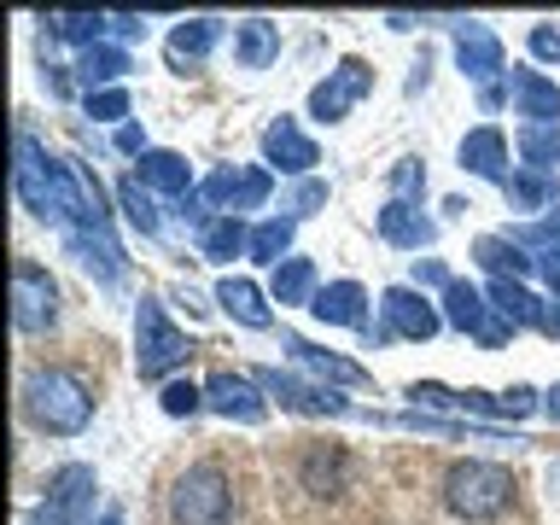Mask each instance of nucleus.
Masks as SVG:
<instances>
[{
    "label": "nucleus",
    "mask_w": 560,
    "mask_h": 525,
    "mask_svg": "<svg viewBox=\"0 0 560 525\" xmlns=\"http://www.w3.org/2000/svg\"><path fill=\"white\" fill-rule=\"evenodd\" d=\"M24 415L47 438H77L94 420V392L70 374V368H35L24 380Z\"/></svg>",
    "instance_id": "f257e3e1"
},
{
    "label": "nucleus",
    "mask_w": 560,
    "mask_h": 525,
    "mask_svg": "<svg viewBox=\"0 0 560 525\" xmlns=\"http://www.w3.org/2000/svg\"><path fill=\"white\" fill-rule=\"evenodd\" d=\"M508 502H514V472L497 462H455L444 472V508L467 525L502 520Z\"/></svg>",
    "instance_id": "f03ea898"
},
{
    "label": "nucleus",
    "mask_w": 560,
    "mask_h": 525,
    "mask_svg": "<svg viewBox=\"0 0 560 525\" xmlns=\"http://www.w3.org/2000/svg\"><path fill=\"white\" fill-rule=\"evenodd\" d=\"M12 158H18V164H12V187H18V199H24V210L65 228V158H52L30 129H18Z\"/></svg>",
    "instance_id": "7ed1b4c3"
},
{
    "label": "nucleus",
    "mask_w": 560,
    "mask_h": 525,
    "mask_svg": "<svg viewBox=\"0 0 560 525\" xmlns=\"http://www.w3.org/2000/svg\"><path fill=\"white\" fill-rule=\"evenodd\" d=\"M187 357H192L187 332L170 322L158 298H140V310H135V368H140V380H170L175 368H187Z\"/></svg>",
    "instance_id": "20e7f679"
},
{
    "label": "nucleus",
    "mask_w": 560,
    "mask_h": 525,
    "mask_svg": "<svg viewBox=\"0 0 560 525\" xmlns=\"http://www.w3.org/2000/svg\"><path fill=\"white\" fill-rule=\"evenodd\" d=\"M170 514L175 525H234V485L217 462L187 467L170 490Z\"/></svg>",
    "instance_id": "39448f33"
},
{
    "label": "nucleus",
    "mask_w": 560,
    "mask_h": 525,
    "mask_svg": "<svg viewBox=\"0 0 560 525\" xmlns=\"http://www.w3.org/2000/svg\"><path fill=\"white\" fill-rule=\"evenodd\" d=\"M409 397L420 402V409H455V415H479V420H497V415H532L542 409V397L532 392V385H514V392H450V385H432V380H415Z\"/></svg>",
    "instance_id": "423d86ee"
},
{
    "label": "nucleus",
    "mask_w": 560,
    "mask_h": 525,
    "mask_svg": "<svg viewBox=\"0 0 560 525\" xmlns=\"http://www.w3.org/2000/svg\"><path fill=\"white\" fill-rule=\"evenodd\" d=\"M94 497H100L94 467L70 462V467H59L47 479V497H42V508H35L30 525H94Z\"/></svg>",
    "instance_id": "0eeeda50"
},
{
    "label": "nucleus",
    "mask_w": 560,
    "mask_h": 525,
    "mask_svg": "<svg viewBox=\"0 0 560 525\" xmlns=\"http://www.w3.org/2000/svg\"><path fill=\"white\" fill-rule=\"evenodd\" d=\"M59 322V287H52V275L42 262L18 257L12 262V327L18 332H47Z\"/></svg>",
    "instance_id": "6e6552de"
},
{
    "label": "nucleus",
    "mask_w": 560,
    "mask_h": 525,
    "mask_svg": "<svg viewBox=\"0 0 560 525\" xmlns=\"http://www.w3.org/2000/svg\"><path fill=\"white\" fill-rule=\"evenodd\" d=\"M438 310H444L450 327L472 332V339H479L485 350H502L508 339H514V327H508L502 315L490 310V298H485L479 287H467V280H450V287H444V304H438Z\"/></svg>",
    "instance_id": "1a4fd4ad"
},
{
    "label": "nucleus",
    "mask_w": 560,
    "mask_h": 525,
    "mask_svg": "<svg viewBox=\"0 0 560 525\" xmlns=\"http://www.w3.org/2000/svg\"><path fill=\"white\" fill-rule=\"evenodd\" d=\"M269 192H275V175L269 170L240 164V170H217V175H210V182L199 187V205H210L217 217H240V210H257Z\"/></svg>",
    "instance_id": "9d476101"
},
{
    "label": "nucleus",
    "mask_w": 560,
    "mask_h": 525,
    "mask_svg": "<svg viewBox=\"0 0 560 525\" xmlns=\"http://www.w3.org/2000/svg\"><path fill=\"white\" fill-rule=\"evenodd\" d=\"M205 409L222 415V420H240V427H257V420L269 415V392H262L257 380L234 374V368H222V374L205 380Z\"/></svg>",
    "instance_id": "9b49d317"
},
{
    "label": "nucleus",
    "mask_w": 560,
    "mask_h": 525,
    "mask_svg": "<svg viewBox=\"0 0 560 525\" xmlns=\"http://www.w3.org/2000/svg\"><path fill=\"white\" fill-rule=\"evenodd\" d=\"M252 380L280 402V409H292V415H357L339 392H327V385H310V380H298V374H280V368H257Z\"/></svg>",
    "instance_id": "f8f14e48"
},
{
    "label": "nucleus",
    "mask_w": 560,
    "mask_h": 525,
    "mask_svg": "<svg viewBox=\"0 0 560 525\" xmlns=\"http://www.w3.org/2000/svg\"><path fill=\"white\" fill-rule=\"evenodd\" d=\"M380 315H385V327H392L397 339H415V345L444 327V310H438L420 287H385L380 292Z\"/></svg>",
    "instance_id": "ddd939ff"
},
{
    "label": "nucleus",
    "mask_w": 560,
    "mask_h": 525,
    "mask_svg": "<svg viewBox=\"0 0 560 525\" xmlns=\"http://www.w3.org/2000/svg\"><path fill=\"white\" fill-rule=\"evenodd\" d=\"M455 65H462V77H472L479 88H497V77H508L497 30L472 24V18H455Z\"/></svg>",
    "instance_id": "4468645a"
},
{
    "label": "nucleus",
    "mask_w": 560,
    "mask_h": 525,
    "mask_svg": "<svg viewBox=\"0 0 560 525\" xmlns=\"http://www.w3.org/2000/svg\"><path fill=\"white\" fill-rule=\"evenodd\" d=\"M368 88H374V70H368L362 59H345L327 82L310 88V117H315V122H339L350 105L368 94Z\"/></svg>",
    "instance_id": "2eb2a0df"
},
{
    "label": "nucleus",
    "mask_w": 560,
    "mask_h": 525,
    "mask_svg": "<svg viewBox=\"0 0 560 525\" xmlns=\"http://www.w3.org/2000/svg\"><path fill=\"white\" fill-rule=\"evenodd\" d=\"M508 100H514V117L525 122H560V82L532 65L508 70Z\"/></svg>",
    "instance_id": "dca6fc26"
},
{
    "label": "nucleus",
    "mask_w": 560,
    "mask_h": 525,
    "mask_svg": "<svg viewBox=\"0 0 560 525\" xmlns=\"http://www.w3.org/2000/svg\"><path fill=\"white\" fill-rule=\"evenodd\" d=\"M262 158L280 170V175H310L315 164H322V152H315V140L298 129L292 117H275L269 129H262Z\"/></svg>",
    "instance_id": "f3484780"
},
{
    "label": "nucleus",
    "mask_w": 560,
    "mask_h": 525,
    "mask_svg": "<svg viewBox=\"0 0 560 525\" xmlns=\"http://www.w3.org/2000/svg\"><path fill=\"white\" fill-rule=\"evenodd\" d=\"M280 345H287V357H292L298 368H310V374H322V380H332V385H350V392H368V385H374V374H368L362 362L332 357V350L298 339V332H280Z\"/></svg>",
    "instance_id": "a211bd4d"
},
{
    "label": "nucleus",
    "mask_w": 560,
    "mask_h": 525,
    "mask_svg": "<svg viewBox=\"0 0 560 525\" xmlns=\"http://www.w3.org/2000/svg\"><path fill=\"white\" fill-rule=\"evenodd\" d=\"M140 187H147V192H158V199H192V164H187V158L182 152H164V147H152L147 158H140Z\"/></svg>",
    "instance_id": "6ab92c4d"
},
{
    "label": "nucleus",
    "mask_w": 560,
    "mask_h": 525,
    "mask_svg": "<svg viewBox=\"0 0 560 525\" xmlns=\"http://www.w3.org/2000/svg\"><path fill=\"white\" fill-rule=\"evenodd\" d=\"M380 240L397 245V252H420V245L438 240V222L420 217V205H402V199H385L380 205Z\"/></svg>",
    "instance_id": "aec40b11"
},
{
    "label": "nucleus",
    "mask_w": 560,
    "mask_h": 525,
    "mask_svg": "<svg viewBox=\"0 0 560 525\" xmlns=\"http://www.w3.org/2000/svg\"><path fill=\"white\" fill-rule=\"evenodd\" d=\"M462 170L502 187L508 175H514V170H508V135L490 129V122H485V129H472V135H462Z\"/></svg>",
    "instance_id": "412c9836"
},
{
    "label": "nucleus",
    "mask_w": 560,
    "mask_h": 525,
    "mask_svg": "<svg viewBox=\"0 0 560 525\" xmlns=\"http://www.w3.org/2000/svg\"><path fill=\"white\" fill-rule=\"evenodd\" d=\"M217 304L234 315L240 327H252V332H262V327H275V310H269V292L257 287V280H245V275H228L222 287H217Z\"/></svg>",
    "instance_id": "4be33fe9"
},
{
    "label": "nucleus",
    "mask_w": 560,
    "mask_h": 525,
    "mask_svg": "<svg viewBox=\"0 0 560 525\" xmlns=\"http://www.w3.org/2000/svg\"><path fill=\"white\" fill-rule=\"evenodd\" d=\"M472 257H479V269L490 280H525L537 269V257L525 252V245L514 234H479V245H472Z\"/></svg>",
    "instance_id": "5701e85b"
},
{
    "label": "nucleus",
    "mask_w": 560,
    "mask_h": 525,
    "mask_svg": "<svg viewBox=\"0 0 560 525\" xmlns=\"http://www.w3.org/2000/svg\"><path fill=\"white\" fill-rule=\"evenodd\" d=\"M315 322H327V327H362L368 322V292H362V280H332V287L315 292V304H310Z\"/></svg>",
    "instance_id": "b1692460"
},
{
    "label": "nucleus",
    "mask_w": 560,
    "mask_h": 525,
    "mask_svg": "<svg viewBox=\"0 0 560 525\" xmlns=\"http://www.w3.org/2000/svg\"><path fill=\"white\" fill-rule=\"evenodd\" d=\"M217 42H222V18H187V24H175V30H170L164 52H170V65L187 77V70L199 65V59H205V52L217 47Z\"/></svg>",
    "instance_id": "393cba45"
},
{
    "label": "nucleus",
    "mask_w": 560,
    "mask_h": 525,
    "mask_svg": "<svg viewBox=\"0 0 560 525\" xmlns=\"http://www.w3.org/2000/svg\"><path fill=\"white\" fill-rule=\"evenodd\" d=\"M485 298H490V310H497L508 327H542V310H549L525 280H490Z\"/></svg>",
    "instance_id": "a878e982"
},
{
    "label": "nucleus",
    "mask_w": 560,
    "mask_h": 525,
    "mask_svg": "<svg viewBox=\"0 0 560 525\" xmlns=\"http://www.w3.org/2000/svg\"><path fill=\"white\" fill-rule=\"evenodd\" d=\"M280 59V24H269V18H245V24L234 30V65L240 70H269Z\"/></svg>",
    "instance_id": "bb28decb"
},
{
    "label": "nucleus",
    "mask_w": 560,
    "mask_h": 525,
    "mask_svg": "<svg viewBox=\"0 0 560 525\" xmlns=\"http://www.w3.org/2000/svg\"><path fill=\"white\" fill-rule=\"evenodd\" d=\"M135 70V59L122 47L112 42H100V47H88L82 59H77V82L88 88V94H100V88H122V77Z\"/></svg>",
    "instance_id": "cd10ccee"
},
{
    "label": "nucleus",
    "mask_w": 560,
    "mask_h": 525,
    "mask_svg": "<svg viewBox=\"0 0 560 525\" xmlns=\"http://www.w3.org/2000/svg\"><path fill=\"white\" fill-rule=\"evenodd\" d=\"M304 490L310 497H339V490H350V455L339 444H322L304 455Z\"/></svg>",
    "instance_id": "c85d7f7f"
},
{
    "label": "nucleus",
    "mask_w": 560,
    "mask_h": 525,
    "mask_svg": "<svg viewBox=\"0 0 560 525\" xmlns=\"http://www.w3.org/2000/svg\"><path fill=\"white\" fill-rule=\"evenodd\" d=\"M514 147H520V158H525V170L555 175V170H560V122H520Z\"/></svg>",
    "instance_id": "c756f323"
},
{
    "label": "nucleus",
    "mask_w": 560,
    "mask_h": 525,
    "mask_svg": "<svg viewBox=\"0 0 560 525\" xmlns=\"http://www.w3.org/2000/svg\"><path fill=\"white\" fill-rule=\"evenodd\" d=\"M240 252H252V228H245L240 217H210L199 228V257L228 262V257H240Z\"/></svg>",
    "instance_id": "7c9ffc66"
},
{
    "label": "nucleus",
    "mask_w": 560,
    "mask_h": 525,
    "mask_svg": "<svg viewBox=\"0 0 560 525\" xmlns=\"http://www.w3.org/2000/svg\"><path fill=\"white\" fill-rule=\"evenodd\" d=\"M502 192L514 210H560V187H555V175H542V170H514L502 182Z\"/></svg>",
    "instance_id": "2f4dec72"
},
{
    "label": "nucleus",
    "mask_w": 560,
    "mask_h": 525,
    "mask_svg": "<svg viewBox=\"0 0 560 525\" xmlns=\"http://www.w3.org/2000/svg\"><path fill=\"white\" fill-rule=\"evenodd\" d=\"M42 24H47V35L82 42V52H88V47H100L105 35H112V12H47Z\"/></svg>",
    "instance_id": "473e14b6"
},
{
    "label": "nucleus",
    "mask_w": 560,
    "mask_h": 525,
    "mask_svg": "<svg viewBox=\"0 0 560 525\" xmlns=\"http://www.w3.org/2000/svg\"><path fill=\"white\" fill-rule=\"evenodd\" d=\"M315 292H322V287H315V262H310V257H287V262L275 269V287H269L275 304H304V310H310Z\"/></svg>",
    "instance_id": "72a5a7b5"
},
{
    "label": "nucleus",
    "mask_w": 560,
    "mask_h": 525,
    "mask_svg": "<svg viewBox=\"0 0 560 525\" xmlns=\"http://www.w3.org/2000/svg\"><path fill=\"white\" fill-rule=\"evenodd\" d=\"M292 234H298V217H269V222H257L252 228V262H269V269H280L292 252Z\"/></svg>",
    "instance_id": "f704fd0d"
},
{
    "label": "nucleus",
    "mask_w": 560,
    "mask_h": 525,
    "mask_svg": "<svg viewBox=\"0 0 560 525\" xmlns=\"http://www.w3.org/2000/svg\"><path fill=\"white\" fill-rule=\"evenodd\" d=\"M117 199H122V217H129L140 234H164V217H158V205H152V192L140 187V175H129V182L117 187Z\"/></svg>",
    "instance_id": "c9c22d12"
},
{
    "label": "nucleus",
    "mask_w": 560,
    "mask_h": 525,
    "mask_svg": "<svg viewBox=\"0 0 560 525\" xmlns=\"http://www.w3.org/2000/svg\"><path fill=\"white\" fill-rule=\"evenodd\" d=\"M385 182H392V192L402 205H415L420 192H427V170H420V158H397V170L385 175Z\"/></svg>",
    "instance_id": "e433bc0d"
},
{
    "label": "nucleus",
    "mask_w": 560,
    "mask_h": 525,
    "mask_svg": "<svg viewBox=\"0 0 560 525\" xmlns=\"http://www.w3.org/2000/svg\"><path fill=\"white\" fill-rule=\"evenodd\" d=\"M205 409V385H192V380H170L164 385V415H199Z\"/></svg>",
    "instance_id": "4c0bfd02"
},
{
    "label": "nucleus",
    "mask_w": 560,
    "mask_h": 525,
    "mask_svg": "<svg viewBox=\"0 0 560 525\" xmlns=\"http://www.w3.org/2000/svg\"><path fill=\"white\" fill-rule=\"evenodd\" d=\"M88 117H94V122L129 117V88H100V94H88Z\"/></svg>",
    "instance_id": "58836bf2"
},
{
    "label": "nucleus",
    "mask_w": 560,
    "mask_h": 525,
    "mask_svg": "<svg viewBox=\"0 0 560 525\" xmlns=\"http://www.w3.org/2000/svg\"><path fill=\"white\" fill-rule=\"evenodd\" d=\"M532 59L560 65V30H555V24H537V30H532Z\"/></svg>",
    "instance_id": "ea45409f"
},
{
    "label": "nucleus",
    "mask_w": 560,
    "mask_h": 525,
    "mask_svg": "<svg viewBox=\"0 0 560 525\" xmlns=\"http://www.w3.org/2000/svg\"><path fill=\"white\" fill-rule=\"evenodd\" d=\"M315 205H327V182H304L292 192V217H310Z\"/></svg>",
    "instance_id": "a19ab883"
},
{
    "label": "nucleus",
    "mask_w": 560,
    "mask_h": 525,
    "mask_svg": "<svg viewBox=\"0 0 560 525\" xmlns=\"http://www.w3.org/2000/svg\"><path fill=\"white\" fill-rule=\"evenodd\" d=\"M415 287H450V269L438 257H415Z\"/></svg>",
    "instance_id": "79ce46f5"
},
{
    "label": "nucleus",
    "mask_w": 560,
    "mask_h": 525,
    "mask_svg": "<svg viewBox=\"0 0 560 525\" xmlns=\"http://www.w3.org/2000/svg\"><path fill=\"white\" fill-rule=\"evenodd\" d=\"M117 152H129V158H147L152 147H147V135H140L135 122H122V129H117Z\"/></svg>",
    "instance_id": "37998d69"
},
{
    "label": "nucleus",
    "mask_w": 560,
    "mask_h": 525,
    "mask_svg": "<svg viewBox=\"0 0 560 525\" xmlns=\"http://www.w3.org/2000/svg\"><path fill=\"white\" fill-rule=\"evenodd\" d=\"M112 35L135 42V35H147V18H135V12H112Z\"/></svg>",
    "instance_id": "c03bdc74"
},
{
    "label": "nucleus",
    "mask_w": 560,
    "mask_h": 525,
    "mask_svg": "<svg viewBox=\"0 0 560 525\" xmlns=\"http://www.w3.org/2000/svg\"><path fill=\"white\" fill-rule=\"evenodd\" d=\"M537 269H542V280L560 292V245H549V252H537Z\"/></svg>",
    "instance_id": "a18cd8bd"
},
{
    "label": "nucleus",
    "mask_w": 560,
    "mask_h": 525,
    "mask_svg": "<svg viewBox=\"0 0 560 525\" xmlns=\"http://www.w3.org/2000/svg\"><path fill=\"white\" fill-rule=\"evenodd\" d=\"M542 332H555V339H560V304L542 310Z\"/></svg>",
    "instance_id": "49530a36"
},
{
    "label": "nucleus",
    "mask_w": 560,
    "mask_h": 525,
    "mask_svg": "<svg viewBox=\"0 0 560 525\" xmlns=\"http://www.w3.org/2000/svg\"><path fill=\"white\" fill-rule=\"evenodd\" d=\"M542 409H549V420H560V385H549V392H542Z\"/></svg>",
    "instance_id": "de8ad7c7"
},
{
    "label": "nucleus",
    "mask_w": 560,
    "mask_h": 525,
    "mask_svg": "<svg viewBox=\"0 0 560 525\" xmlns=\"http://www.w3.org/2000/svg\"><path fill=\"white\" fill-rule=\"evenodd\" d=\"M100 525H122V514H117V508H112V514H105V520H100Z\"/></svg>",
    "instance_id": "09e8293b"
},
{
    "label": "nucleus",
    "mask_w": 560,
    "mask_h": 525,
    "mask_svg": "<svg viewBox=\"0 0 560 525\" xmlns=\"http://www.w3.org/2000/svg\"><path fill=\"white\" fill-rule=\"evenodd\" d=\"M555 485H560V467H555Z\"/></svg>",
    "instance_id": "8fccbe9b"
}]
</instances>
